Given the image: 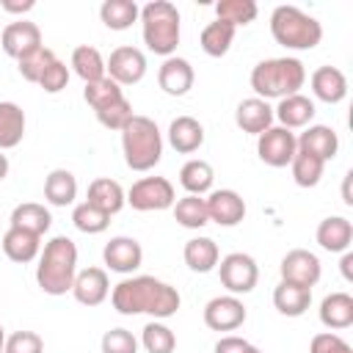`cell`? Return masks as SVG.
<instances>
[{
  "label": "cell",
  "mask_w": 353,
  "mask_h": 353,
  "mask_svg": "<svg viewBox=\"0 0 353 353\" xmlns=\"http://www.w3.org/2000/svg\"><path fill=\"white\" fill-rule=\"evenodd\" d=\"M110 301L119 314H152L154 320H165L179 309L176 287L154 276H132L119 281L110 292Z\"/></svg>",
  "instance_id": "obj_1"
},
{
  "label": "cell",
  "mask_w": 353,
  "mask_h": 353,
  "mask_svg": "<svg viewBox=\"0 0 353 353\" xmlns=\"http://www.w3.org/2000/svg\"><path fill=\"white\" fill-rule=\"evenodd\" d=\"M77 276V245L58 234L52 237L41 256H39V268H36V281L47 295H66L74 284Z\"/></svg>",
  "instance_id": "obj_2"
},
{
  "label": "cell",
  "mask_w": 353,
  "mask_h": 353,
  "mask_svg": "<svg viewBox=\"0 0 353 353\" xmlns=\"http://www.w3.org/2000/svg\"><path fill=\"white\" fill-rule=\"evenodd\" d=\"M306 83V69L298 58H268L259 61L251 72V88L259 99H284L298 94Z\"/></svg>",
  "instance_id": "obj_3"
},
{
  "label": "cell",
  "mask_w": 353,
  "mask_h": 353,
  "mask_svg": "<svg viewBox=\"0 0 353 353\" xmlns=\"http://www.w3.org/2000/svg\"><path fill=\"white\" fill-rule=\"evenodd\" d=\"M124 163L132 171H149L163 157V135L149 116H132L121 130Z\"/></svg>",
  "instance_id": "obj_4"
},
{
  "label": "cell",
  "mask_w": 353,
  "mask_h": 353,
  "mask_svg": "<svg viewBox=\"0 0 353 353\" xmlns=\"http://www.w3.org/2000/svg\"><path fill=\"white\" fill-rule=\"evenodd\" d=\"M270 33L287 50H312L323 39V25L298 6H276L270 14Z\"/></svg>",
  "instance_id": "obj_5"
},
{
  "label": "cell",
  "mask_w": 353,
  "mask_h": 353,
  "mask_svg": "<svg viewBox=\"0 0 353 353\" xmlns=\"http://www.w3.org/2000/svg\"><path fill=\"white\" fill-rule=\"evenodd\" d=\"M141 28H143V44L154 55H171L179 44V11L168 0H152L141 8Z\"/></svg>",
  "instance_id": "obj_6"
},
{
  "label": "cell",
  "mask_w": 353,
  "mask_h": 353,
  "mask_svg": "<svg viewBox=\"0 0 353 353\" xmlns=\"http://www.w3.org/2000/svg\"><path fill=\"white\" fill-rule=\"evenodd\" d=\"M83 99L94 108L97 121H99L102 127H108V130H119V132H121L124 124L135 116L130 99H127L124 91H121V85L113 83L108 74H105L102 80H97V83H85Z\"/></svg>",
  "instance_id": "obj_7"
},
{
  "label": "cell",
  "mask_w": 353,
  "mask_h": 353,
  "mask_svg": "<svg viewBox=\"0 0 353 353\" xmlns=\"http://www.w3.org/2000/svg\"><path fill=\"white\" fill-rule=\"evenodd\" d=\"M127 204L138 212H154V210H168L174 207L176 196H174V185L165 176H143L138 179L130 193L124 196Z\"/></svg>",
  "instance_id": "obj_8"
},
{
  "label": "cell",
  "mask_w": 353,
  "mask_h": 353,
  "mask_svg": "<svg viewBox=\"0 0 353 353\" xmlns=\"http://www.w3.org/2000/svg\"><path fill=\"white\" fill-rule=\"evenodd\" d=\"M218 276H221V284L232 292V295H245L256 287L259 281V268L254 262V256L243 254V251H234V254H226L218 265Z\"/></svg>",
  "instance_id": "obj_9"
},
{
  "label": "cell",
  "mask_w": 353,
  "mask_h": 353,
  "mask_svg": "<svg viewBox=\"0 0 353 353\" xmlns=\"http://www.w3.org/2000/svg\"><path fill=\"white\" fill-rule=\"evenodd\" d=\"M295 152H298V141L295 132L287 127H268L262 135H256V154L265 165L284 168L292 163Z\"/></svg>",
  "instance_id": "obj_10"
},
{
  "label": "cell",
  "mask_w": 353,
  "mask_h": 353,
  "mask_svg": "<svg viewBox=\"0 0 353 353\" xmlns=\"http://www.w3.org/2000/svg\"><path fill=\"white\" fill-rule=\"evenodd\" d=\"M105 72L119 85L141 83L146 74V55L138 47H116L105 63Z\"/></svg>",
  "instance_id": "obj_11"
},
{
  "label": "cell",
  "mask_w": 353,
  "mask_h": 353,
  "mask_svg": "<svg viewBox=\"0 0 353 353\" xmlns=\"http://www.w3.org/2000/svg\"><path fill=\"white\" fill-rule=\"evenodd\" d=\"M279 270H281V281L298 284V287H309V290L320 281V273H323L320 270V259L306 248L287 251L281 265H279Z\"/></svg>",
  "instance_id": "obj_12"
},
{
  "label": "cell",
  "mask_w": 353,
  "mask_h": 353,
  "mask_svg": "<svg viewBox=\"0 0 353 353\" xmlns=\"http://www.w3.org/2000/svg\"><path fill=\"white\" fill-rule=\"evenodd\" d=\"M204 323L212 331H234L245 323V306L237 295H218L204 306Z\"/></svg>",
  "instance_id": "obj_13"
},
{
  "label": "cell",
  "mask_w": 353,
  "mask_h": 353,
  "mask_svg": "<svg viewBox=\"0 0 353 353\" xmlns=\"http://www.w3.org/2000/svg\"><path fill=\"white\" fill-rule=\"evenodd\" d=\"M0 47L6 50V55L11 58H25L30 55L33 50L41 47V30L36 22H28V19H17V22H8L3 36H0Z\"/></svg>",
  "instance_id": "obj_14"
},
{
  "label": "cell",
  "mask_w": 353,
  "mask_h": 353,
  "mask_svg": "<svg viewBox=\"0 0 353 353\" xmlns=\"http://www.w3.org/2000/svg\"><path fill=\"white\" fill-rule=\"evenodd\" d=\"M102 259H105V265H108L113 273H132V270H138L141 262H143V248H141V243H138L135 237L119 234V237H110V240L105 243Z\"/></svg>",
  "instance_id": "obj_15"
},
{
  "label": "cell",
  "mask_w": 353,
  "mask_h": 353,
  "mask_svg": "<svg viewBox=\"0 0 353 353\" xmlns=\"http://www.w3.org/2000/svg\"><path fill=\"white\" fill-rule=\"evenodd\" d=\"M204 201H207L210 221H215L218 226H237L245 218V201L237 190L221 188V190H212Z\"/></svg>",
  "instance_id": "obj_16"
},
{
  "label": "cell",
  "mask_w": 353,
  "mask_h": 353,
  "mask_svg": "<svg viewBox=\"0 0 353 353\" xmlns=\"http://www.w3.org/2000/svg\"><path fill=\"white\" fill-rule=\"evenodd\" d=\"M193 80L196 74H193L190 61L176 58V55H168L157 72V83L168 97H185L193 88Z\"/></svg>",
  "instance_id": "obj_17"
},
{
  "label": "cell",
  "mask_w": 353,
  "mask_h": 353,
  "mask_svg": "<svg viewBox=\"0 0 353 353\" xmlns=\"http://www.w3.org/2000/svg\"><path fill=\"white\" fill-rule=\"evenodd\" d=\"M110 292V284H108V273L102 268H85L74 276V284H72V295L77 303L83 306H99Z\"/></svg>",
  "instance_id": "obj_18"
},
{
  "label": "cell",
  "mask_w": 353,
  "mask_h": 353,
  "mask_svg": "<svg viewBox=\"0 0 353 353\" xmlns=\"http://www.w3.org/2000/svg\"><path fill=\"white\" fill-rule=\"evenodd\" d=\"M234 121H237V127H240L243 132H248V135H262L268 127H273V108H270L265 99H259V97H248V99H243V102L237 105Z\"/></svg>",
  "instance_id": "obj_19"
},
{
  "label": "cell",
  "mask_w": 353,
  "mask_h": 353,
  "mask_svg": "<svg viewBox=\"0 0 353 353\" xmlns=\"http://www.w3.org/2000/svg\"><path fill=\"white\" fill-rule=\"evenodd\" d=\"M295 141H298V152H306V154H312V157H317L323 163L331 160L336 154V149H339L336 132L331 127H325V124L306 127V132H301Z\"/></svg>",
  "instance_id": "obj_20"
},
{
  "label": "cell",
  "mask_w": 353,
  "mask_h": 353,
  "mask_svg": "<svg viewBox=\"0 0 353 353\" xmlns=\"http://www.w3.org/2000/svg\"><path fill=\"white\" fill-rule=\"evenodd\" d=\"M312 91L320 102L336 105L347 97V77L336 66H320L312 72Z\"/></svg>",
  "instance_id": "obj_21"
},
{
  "label": "cell",
  "mask_w": 353,
  "mask_h": 353,
  "mask_svg": "<svg viewBox=\"0 0 353 353\" xmlns=\"http://www.w3.org/2000/svg\"><path fill=\"white\" fill-rule=\"evenodd\" d=\"M273 119H279L281 124L279 127H287V130H295V127H306L312 119H314V102L303 94H292V97H284L279 99V105L273 108Z\"/></svg>",
  "instance_id": "obj_22"
},
{
  "label": "cell",
  "mask_w": 353,
  "mask_h": 353,
  "mask_svg": "<svg viewBox=\"0 0 353 353\" xmlns=\"http://www.w3.org/2000/svg\"><path fill=\"white\" fill-rule=\"evenodd\" d=\"M350 240H353V223L342 215H331V218H323L320 226H317V243L331 251V254H345L350 248Z\"/></svg>",
  "instance_id": "obj_23"
},
{
  "label": "cell",
  "mask_w": 353,
  "mask_h": 353,
  "mask_svg": "<svg viewBox=\"0 0 353 353\" xmlns=\"http://www.w3.org/2000/svg\"><path fill=\"white\" fill-rule=\"evenodd\" d=\"M168 143L179 154H193L204 143V127L193 116H176L168 124Z\"/></svg>",
  "instance_id": "obj_24"
},
{
  "label": "cell",
  "mask_w": 353,
  "mask_h": 353,
  "mask_svg": "<svg viewBox=\"0 0 353 353\" xmlns=\"http://www.w3.org/2000/svg\"><path fill=\"white\" fill-rule=\"evenodd\" d=\"M320 323L325 328L342 331L353 325V298L347 292H331L320 303Z\"/></svg>",
  "instance_id": "obj_25"
},
{
  "label": "cell",
  "mask_w": 353,
  "mask_h": 353,
  "mask_svg": "<svg viewBox=\"0 0 353 353\" xmlns=\"http://www.w3.org/2000/svg\"><path fill=\"white\" fill-rule=\"evenodd\" d=\"M91 207L102 210L105 215H116L121 207H124V190L116 179H108V176H99L88 185V199H85Z\"/></svg>",
  "instance_id": "obj_26"
},
{
  "label": "cell",
  "mask_w": 353,
  "mask_h": 353,
  "mask_svg": "<svg viewBox=\"0 0 353 353\" xmlns=\"http://www.w3.org/2000/svg\"><path fill=\"white\" fill-rule=\"evenodd\" d=\"M3 251H6V256L11 259V262H19V265H25V262H33L36 256H39V248H41V237L39 234H30V232H25V229H8L6 234H3Z\"/></svg>",
  "instance_id": "obj_27"
},
{
  "label": "cell",
  "mask_w": 353,
  "mask_h": 353,
  "mask_svg": "<svg viewBox=\"0 0 353 353\" xmlns=\"http://www.w3.org/2000/svg\"><path fill=\"white\" fill-rule=\"evenodd\" d=\"M44 199L52 207H69L77 199V179L66 168H52L44 179Z\"/></svg>",
  "instance_id": "obj_28"
},
{
  "label": "cell",
  "mask_w": 353,
  "mask_h": 353,
  "mask_svg": "<svg viewBox=\"0 0 353 353\" xmlns=\"http://www.w3.org/2000/svg\"><path fill=\"white\" fill-rule=\"evenodd\" d=\"M312 303V290L309 287H298V284H287L279 281V287L273 290V306L284 314V317H301Z\"/></svg>",
  "instance_id": "obj_29"
},
{
  "label": "cell",
  "mask_w": 353,
  "mask_h": 353,
  "mask_svg": "<svg viewBox=\"0 0 353 353\" xmlns=\"http://www.w3.org/2000/svg\"><path fill=\"white\" fill-rule=\"evenodd\" d=\"M182 256H185V265L193 273H210L212 268H218V259H221L218 245L210 237H193V240H188Z\"/></svg>",
  "instance_id": "obj_30"
},
{
  "label": "cell",
  "mask_w": 353,
  "mask_h": 353,
  "mask_svg": "<svg viewBox=\"0 0 353 353\" xmlns=\"http://www.w3.org/2000/svg\"><path fill=\"white\" fill-rule=\"evenodd\" d=\"M52 223V215L44 204H36V201H25V204H17L14 212H11V226L14 229H25L30 234H44Z\"/></svg>",
  "instance_id": "obj_31"
},
{
  "label": "cell",
  "mask_w": 353,
  "mask_h": 353,
  "mask_svg": "<svg viewBox=\"0 0 353 353\" xmlns=\"http://www.w3.org/2000/svg\"><path fill=\"white\" fill-rule=\"evenodd\" d=\"M25 138V110L17 102H0V152L19 146Z\"/></svg>",
  "instance_id": "obj_32"
},
{
  "label": "cell",
  "mask_w": 353,
  "mask_h": 353,
  "mask_svg": "<svg viewBox=\"0 0 353 353\" xmlns=\"http://www.w3.org/2000/svg\"><path fill=\"white\" fill-rule=\"evenodd\" d=\"M141 8L135 0H105L99 6V19L110 30H127L132 22H138Z\"/></svg>",
  "instance_id": "obj_33"
},
{
  "label": "cell",
  "mask_w": 353,
  "mask_h": 353,
  "mask_svg": "<svg viewBox=\"0 0 353 353\" xmlns=\"http://www.w3.org/2000/svg\"><path fill=\"white\" fill-rule=\"evenodd\" d=\"M72 69L83 83H97L105 77V61L91 44H80L72 50Z\"/></svg>",
  "instance_id": "obj_34"
},
{
  "label": "cell",
  "mask_w": 353,
  "mask_h": 353,
  "mask_svg": "<svg viewBox=\"0 0 353 353\" xmlns=\"http://www.w3.org/2000/svg\"><path fill=\"white\" fill-rule=\"evenodd\" d=\"M215 171L207 160H188L179 171V185L190 193V196H204L212 188Z\"/></svg>",
  "instance_id": "obj_35"
},
{
  "label": "cell",
  "mask_w": 353,
  "mask_h": 353,
  "mask_svg": "<svg viewBox=\"0 0 353 353\" xmlns=\"http://www.w3.org/2000/svg\"><path fill=\"white\" fill-rule=\"evenodd\" d=\"M174 218L179 226L185 229H201L210 223V215H207V201L201 196H182L179 201H174Z\"/></svg>",
  "instance_id": "obj_36"
},
{
  "label": "cell",
  "mask_w": 353,
  "mask_h": 353,
  "mask_svg": "<svg viewBox=\"0 0 353 353\" xmlns=\"http://www.w3.org/2000/svg\"><path fill=\"white\" fill-rule=\"evenodd\" d=\"M234 30H237V28H232V25H226V22H221V19L210 22V25L201 30V50H204L210 58L226 55L229 47H232V41H234Z\"/></svg>",
  "instance_id": "obj_37"
},
{
  "label": "cell",
  "mask_w": 353,
  "mask_h": 353,
  "mask_svg": "<svg viewBox=\"0 0 353 353\" xmlns=\"http://www.w3.org/2000/svg\"><path fill=\"white\" fill-rule=\"evenodd\" d=\"M215 14L221 22L232 25V28H240V25H248L256 19L259 8L254 0H218L215 3Z\"/></svg>",
  "instance_id": "obj_38"
},
{
  "label": "cell",
  "mask_w": 353,
  "mask_h": 353,
  "mask_svg": "<svg viewBox=\"0 0 353 353\" xmlns=\"http://www.w3.org/2000/svg\"><path fill=\"white\" fill-rule=\"evenodd\" d=\"M323 165H325L323 160H317V157H312V154H306V152H295V157H292V163H290L295 185H301V188H314V185L320 182V176H323Z\"/></svg>",
  "instance_id": "obj_39"
},
{
  "label": "cell",
  "mask_w": 353,
  "mask_h": 353,
  "mask_svg": "<svg viewBox=\"0 0 353 353\" xmlns=\"http://www.w3.org/2000/svg\"><path fill=\"white\" fill-rule=\"evenodd\" d=\"M141 342H143L146 353H174V347H176V336H174V331H171L168 325L157 323V320H152V323L143 325Z\"/></svg>",
  "instance_id": "obj_40"
},
{
  "label": "cell",
  "mask_w": 353,
  "mask_h": 353,
  "mask_svg": "<svg viewBox=\"0 0 353 353\" xmlns=\"http://www.w3.org/2000/svg\"><path fill=\"white\" fill-rule=\"evenodd\" d=\"M55 58H58V55H55L50 47H44V44H41V47H39V50H33L30 55L19 58V61H17V69H19V74H22L28 83H36V85H39V77L44 74V69H47Z\"/></svg>",
  "instance_id": "obj_41"
},
{
  "label": "cell",
  "mask_w": 353,
  "mask_h": 353,
  "mask_svg": "<svg viewBox=\"0 0 353 353\" xmlns=\"http://www.w3.org/2000/svg\"><path fill=\"white\" fill-rule=\"evenodd\" d=\"M72 223H74L80 232H85V234H99V232L108 229L110 215H105L102 210H97V207H91L88 201H83V204L74 207V212H72Z\"/></svg>",
  "instance_id": "obj_42"
},
{
  "label": "cell",
  "mask_w": 353,
  "mask_h": 353,
  "mask_svg": "<svg viewBox=\"0 0 353 353\" xmlns=\"http://www.w3.org/2000/svg\"><path fill=\"white\" fill-rule=\"evenodd\" d=\"M102 353H138V339L127 328H110L102 336Z\"/></svg>",
  "instance_id": "obj_43"
},
{
  "label": "cell",
  "mask_w": 353,
  "mask_h": 353,
  "mask_svg": "<svg viewBox=\"0 0 353 353\" xmlns=\"http://www.w3.org/2000/svg\"><path fill=\"white\" fill-rule=\"evenodd\" d=\"M3 353H44V342L36 331H17L6 339Z\"/></svg>",
  "instance_id": "obj_44"
},
{
  "label": "cell",
  "mask_w": 353,
  "mask_h": 353,
  "mask_svg": "<svg viewBox=\"0 0 353 353\" xmlns=\"http://www.w3.org/2000/svg\"><path fill=\"white\" fill-rule=\"evenodd\" d=\"M66 83H69V69H66V63H63L61 58H55V61L44 69V74L39 77V85H41L47 94H58V91H63Z\"/></svg>",
  "instance_id": "obj_45"
},
{
  "label": "cell",
  "mask_w": 353,
  "mask_h": 353,
  "mask_svg": "<svg viewBox=\"0 0 353 353\" xmlns=\"http://www.w3.org/2000/svg\"><path fill=\"white\" fill-rule=\"evenodd\" d=\"M309 353H353V347H350L339 334L323 331V334H314V336H312Z\"/></svg>",
  "instance_id": "obj_46"
},
{
  "label": "cell",
  "mask_w": 353,
  "mask_h": 353,
  "mask_svg": "<svg viewBox=\"0 0 353 353\" xmlns=\"http://www.w3.org/2000/svg\"><path fill=\"white\" fill-rule=\"evenodd\" d=\"M245 347H248V342L240 336H221L215 342V353H243Z\"/></svg>",
  "instance_id": "obj_47"
},
{
  "label": "cell",
  "mask_w": 353,
  "mask_h": 353,
  "mask_svg": "<svg viewBox=\"0 0 353 353\" xmlns=\"http://www.w3.org/2000/svg\"><path fill=\"white\" fill-rule=\"evenodd\" d=\"M36 3L33 0H25V3H14V0H3L0 3V8L3 11H8V14H25V11H30Z\"/></svg>",
  "instance_id": "obj_48"
},
{
  "label": "cell",
  "mask_w": 353,
  "mask_h": 353,
  "mask_svg": "<svg viewBox=\"0 0 353 353\" xmlns=\"http://www.w3.org/2000/svg\"><path fill=\"white\" fill-rule=\"evenodd\" d=\"M339 270H342V276H345V281H353V254H350V251H345V254H342V262H339Z\"/></svg>",
  "instance_id": "obj_49"
},
{
  "label": "cell",
  "mask_w": 353,
  "mask_h": 353,
  "mask_svg": "<svg viewBox=\"0 0 353 353\" xmlns=\"http://www.w3.org/2000/svg\"><path fill=\"white\" fill-rule=\"evenodd\" d=\"M350 176H353V171H347V174H345V185H342V199H345V204H347V207L353 204V199H350Z\"/></svg>",
  "instance_id": "obj_50"
},
{
  "label": "cell",
  "mask_w": 353,
  "mask_h": 353,
  "mask_svg": "<svg viewBox=\"0 0 353 353\" xmlns=\"http://www.w3.org/2000/svg\"><path fill=\"white\" fill-rule=\"evenodd\" d=\"M8 176V157L0 152V179H6Z\"/></svg>",
  "instance_id": "obj_51"
},
{
  "label": "cell",
  "mask_w": 353,
  "mask_h": 353,
  "mask_svg": "<svg viewBox=\"0 0 353 353\" xmlns=\"http://www.w3.org/2000/svg\"><path fill=\"white\" fill-rule=\"evenodd\" d=\"M3 347H6V331H3V325H0V353H3Z\"/></svg>",
  "instance_id": "obj_52"
},
{
  "label": "cell",
  "mask_w": 353,
  "mask_h": 353,
  "mask_svg": "<svg viewBox=\"0 0 353 353\" xmlns=\"http://www.w3.org/2000/svg\"><path fill=\"white\" fill-rule=\"evenodd\" d=\"M243 353H262V350H259V347H254V345H251V342H248V347H245V350H243Z\"/></svg>",
  "instance_id": "obj_53"
}]
</instances>
